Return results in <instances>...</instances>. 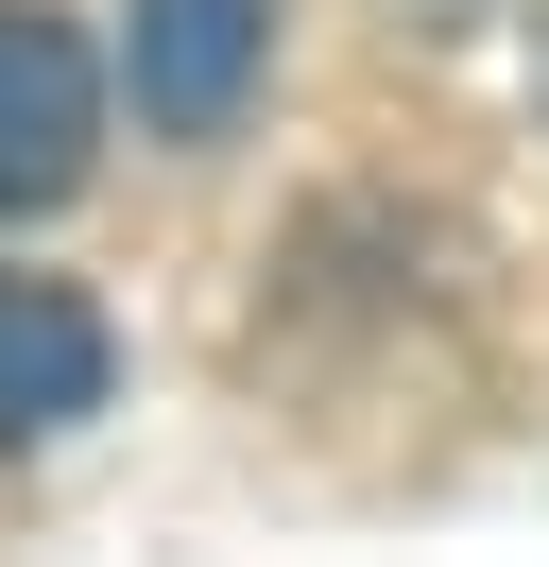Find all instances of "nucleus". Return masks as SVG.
Returning <instances> with one entry per match:
<instances>
[{
	"mask_svg": "<svg viewBox=\"0 0 549 567\" xmlns=\"http://www.w3.org/2000/svg\"><path fill=\"white\" fill-rule=\"evenodd\" d=\"M86 155H103V52L69 35L52 0H0V224L69 207Z\"/></svg>",
	"mask_w": 549,
	"mask_h": 567,
	"instance_id": "obj_1",
	"label": "nucleus"
},
{
	"mask_svg": "<svg viewBox=\"0 0 549 567\" xmlns=\"http://www.w3.org/2000/svg\"><path fill=\"white\" fill-rule=\"evenodd\" d=\"M121 70H137V121L155 138H240V104L274 70V0H137Z\"/></svg>",
	"mask_w": 549,
	"mask_h": 567,
	"instance_id": "obj_2",
	"label": "nucleus"
},
{
	"mask_svg": "<svg viewBox=\"0 0 549 567\" xmlns=\"http://www.w3.org/2000/svg\"><path fill=\"white\" fill-rule=\"evenodd\" d=\"M103 310L69 276H0V447H52L69 413H103Z\"/></svg>",
	"mask_w": 549,
	"mask_h": 567,
	"instance_id": "obj_3",
	"label": "nucleus"
}]
</instances>
